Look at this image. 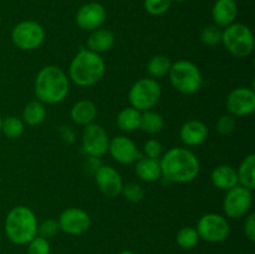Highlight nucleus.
<instances>
[{
  "label": "nucleus",
  "mask_w": 255,
  "mask_h": 254,
  "mask_svg": "<svg viewBox=\"0 0 255 254\" xmlns=\"http://www.w3.org/2000/svg\"><path fill=\"white\" fill-rule=\"evenodd\" d=\"M162 177L173 183H188L197 178L201 163L196 154L183 147L168 149L159 159Z\"/></svg>",
  "instance_id": "obj_1"
},
{
  "label": "nucleus",
  "mask_w": 255,
  "mask_h": 254,
  "mask_svg": "<svg viewBox=\"0 0 255 254\" xmlns=\"http://www.w3.org/2000/svg\"><path fill=\"white\" fill-rule=\"evenodd\" d=\"M70 91L69 76L55 65L44 66L35 79V95L42 104L55 105L64 101Z\"/></svg>",
  "instance_id": "obj_2"
},
{
  "label": "nucleus",
  "mask_w": 255,
  "mask_h": 254,
  "mask_svg": "<svg viewBox=\"0 0 255 254\" xmlns=\"http://www.w3.org/2000/svg\"><path fill=\"white\" fill-rule=\"evenodd\" d=\"M106 65L101 55L89 49H80L71 60L69 77L77 86L89 87L96 85L104 77Z\"/></svg>",
  "instance_id": "obj_3"
},
{
  "label": "nucleus",
  "mask_w": 255,
  "mask_h": 254,
  "mask_svg": "<svg viewBox=\"0 0 255 254\" xmlns=\"http://www.w3.org/2000/svg\"><path fill=\"white\" fill-rule=\"evenodd\" d=\"M37 218L26 206H16L10 209L5 218V234L11 243L24 246L37 236Z\"/></svg>",
  "instance_id": "obj_4"
},
{
  "label": "nucleus",
  "mask_w": 255,
  "mask_h": 254,
  "mask_svg": "<svg viewBox=\"0 0 255 254\" xmlns=\"http://www.w3.org/2000/svg\"><path fill=\"white\" fill-rule=\"evenodd\" d=\"M168 75L172 86L184 95L196 94L203 84L201 70L196 64L188 60H178L172 62Z\"/></svg>",
  "instance_id": "obj_5"
},
{
  "label": "nucleus",
  "mask_w": 255,
  "mask_h": 254,
  "mask_svg": "<svg viewBox=\"0 0 255 254\" xmlns=\"http://www.w3.org/2000/svg\"><path fill=\"white\" fill-rule=\"evenodd\" d=\"M222 42L233 56L239 59L251 56L254 51L253 32L247 25L241 22H233L224 27L222 32Z\"/></svg>",
  "instance_id": "obj_6"
},
{
  "label": "nucleus",
  "mask_w": 255,
  "mask_h": 254,
  "mask_svg": "<svg viewBox=\"0 0 255 254\" xmlns=\"http://www.w3.org/2000/svg\"><path fill=\"white\" fill-rule=\"evenodd\" d=\"M161 94V86L156 81V79H152V77L139 79L129 89V105L141 112L148 111L158 104Z\"/></svg>",
  "instance_id": "obj_7"
},
{
  "label": "nucleus",
  "mask_w": 255,
  "mask_h": 254,
  "mask_svg": "<svg viewBox=\"0 0 255 254\" xmlns=\"http://www.w3.org/2000/svg\"><path fill=\"white\" fill-rule=\"evenodd\" d=\"M45 39L44 27L36 21L26 20L14 26L11 31L12 44L20 50L31 51L41 46Z\"/></svg>",
  "instance_id": "obj_8"
},
{
  "label": "nucleus",
  "mask_w": 255,
  "mask_h": 254,
  "mask_svg": "<svg viewBox=\"0 0 255 254\" xmlns=\"http://www.w3.org/2000/svg\"><path fill=\"white\" fill-rule=\"evenodd\" d=\"M199 238L209 243H219L228 238L231 227L226 217L218 213H207L197 223Z\"/></svg>",
  "instance_id": "obj_9"
},
{
  "label": "nucleus",
  "mask_w": 255,
  "mask_h": 254,
  "mask_svg": "<svg viewBox=\"0 0 255 254\" xmlns=\"http://www.w3.org/2000/svg\"><path fill=\"white\" fill-rule=\"evenodd\" d=\"M252 207V191L242 186H236L227 191L223 199L224 213L229 218H242L248 214Z\"/></svg>",
  "instance_id": "obj_10"
},
{
  "label": "nucleus",
  "mask_w": 255,
  "mask_h": 254,
  "mask_svg": "<svg viewBox=\"0 0 255 254\" xmlns=\"http://www.w3.org/2000/svg\"><path fill=\"white\" fill-rule=\"evenodd\" d=\"M110 139L106 131L97 124L85 126L82 131V149L89 157H102L109 151Z\"/></svg>",
  "instance_id": "obj_11"
},
{
  "label": "nucleus",
  "mask_w": 255,
  "mask_h": 254,
  "mask_svg": "<svg viewBox=\"0 0 255 254\" xmlns=\"http://www.w3.org/2000/svg\"><path fill=\"white\" fill-rule=\"evenodd\" d=\"M57 223L60 231L65 232L69 236H81L89 231L91 226V218L84 209L70 207L60 214Z\"/></svg>",
  "instance_id": "obj_12"
},
{
  "label": "nucleus",
  "mask_w": 255,
  "mask_h": 254,
  "mask_svg": "<svg viewBox=\"0 0 255 254\" xmlns=\"http://www.w3.org/2000/svg\"><path fill=\"white\" fill-rule=\"evenodd\" d=\"M227 110L234 117L249 116L255 111V92L249 87L232 90L226 100Z\"/></svg>",
  "instance_id": "obj_13"
},
{
  "label": "nucleus",
  "mask_w": 255,
  "mask_h": 254,
  "mask_svg": "<svg viewBox=\"0 0 255 254\" xmlns=\"http://www.w3.org/2000/svg\"><path fill=\"white\" fill-rule=\"evenodd\" d=\"M94 176L97 188L100 189L102 194L110 197V198H115V197H119L121 194L124 182H122L120 173L114 167L102 164L95 172Z\"/></svg>",
  "instance_id": "obj_14"
},
{
  "label": "nucleus",
  "mask_w": 255,
  "mask_h": 254,
  "mask_svg": "<svg viewBox=\"0 0 255 254\" xmlns=\"http://www.w3.org/2000/svg\"><path fill=\"white\" fill-rule=\"evenodd\" d=\"M112 158L121 164H131L142 157L136 143L129 137L116 136L110 141L109 151Z\"/></svg>",
  "instance_id": "obj_15"
},
{
  "label": "nucleus",
  "mask_w": 255,
  "mask_h": 254,
  "mask_svg": "<svg viewBox=\"0 0 255 254\" xmlns=\"http://www.w3.org/2000/svg\"><path fill=\"white\" fill-rule=\"evenodd\" d=\"M105 21H106V9L99 2H87L82 5L76 14L77 26L86 31L100 29Z\"/></svg>",
  "instance_id": "obj_16"
},
{
  "label": "nucleus",
  "mask_w": 255,
  "mask_h": 254,
  "mask_svg": "<svg viewBox=\"0 0 255 254\" xmlns=\"http://www.w3.org/2000/svg\"><path fill=\"white\" fill-rule=\"evenodd\" d=\"M181 141L186 146L196 147L203 143L208 137V127L199 120H189L179 129Z\"/></svg>",
  "instance_id": "obj_17"
},
{
  "label": "nucleus",
  "mask_w": 255,
  "mask_h": 254,
  "mask_svg": "<svg viewBox=\"0 0 255 254\" xmlns=\"http://www.w3.org/2000/svg\"><path fill=\"white\" fill-rule=\"evenodd\" d=\"M238 15V5L236 0H217L212 9V17L214 25L227 27L233 24Z\"/></svg>",
  "instance_id": "obj_18"
},
{
  "label": "nucleus",
  "mask_w": 255,
  "mask_h": 254,
  "mask_svg": "<svg viewBox=\"0 0 255 254\" xmlns=\"http://www.w3.org/2000/svg\"><path fill=\"white\" fill-rule=\"evenodd\" d=\"M211 182L216 188L221 191H229L233 187L238 186L237 171L228 164H219L212 169Z\"/></svg>",
  "instance_id": "obj_19"
},
{
  "label": "nucleus",
  "mask_w": 255,
  "mask_h": 254,
  "mask_svg": "<svg viewBox=\"0 0 255 254\" xmlns=\"http://www.w3.org/2000/svg\"><path fill=\"white\" fill-rule=\"evenodd\" d=\"M87 49L96 54H102L112 49L115 45V35L109 29H96L87 37Z\"/></svg>",
  "instance_id": "obj_20"
},
{
  "label": "nucleus",
  "mask_w": 255,
  "mask_h": 254,
  "mask_svg": "<svg viewBox=\"0 0 255 254\" xmlns=\"http://www.w3.org/2000/svg\"><path fill=\"white\" fill-rule=\"evenodd\" d=\"M70 116L76 125L87 126L90 124H94L97 116V107L90 100H80L72 106Z\"/></svg>",
  "instance_id": "obj_21"
},
{
  "label": "nucleus",
  "mask_w": 255,
  "mask_h": 254,
  "mask_svg": "<svg viewBox=\"0 0 255 254\" xmlns=\"http://www.w3.org/2000/svg\"><path fill=\"white\" fill-rule=\"evenodd\" d=\"M134 171L137 177L144 182H156L162 177L159 159L148 158L146 156H142L141 158L137 159Z\"/></svg>",
  "instance_id": "obj_22"
},
{
  "label": "nucleus",
  "mask_w": 255,
  "mask_h": 254,
  "mask_svg": "<svg viewBox=\"0 0 255 254\" xmlns=\"http://www.w3.org/2000/svg\"><path fill=\"white\" fill-rule=\"evenodd\" d=\"M141 116L142 112L133 107H125L119 112L116 117V124L120 127V129L125 132H133L136 129H139L141 125Z\"/></svg>",
  "instance_id": "obj_23"
},
{
  "label": "nucleus",
  "mask_w": 255,
  "mask_h": 254,
  "mask_svg": "<svg viewBox=\"0 0 255 254\" xmlns=\"http://www.w3.org/2000/svg\"><path fill=\"white\" fill-rule=\"evenodd\" d=\"M238 184L253 191L255 187V154L251 153L242 161L238 171Z\"/></svg>",
  "instance_id": "obj_24"
},
{
  "label": "nucleus",
  "mask_w": 255,
  "mask_h": 254,
  "mask_svg": "<svg viewBox=\"0 0 255 254\" xmlns=\"http://www.w3.org/2000/svg\"><path fill=\"white\" fill-rule=\"evenodd\" d=\"M45 117H46L45 104L40 102L39 100L30 101L29 104L25 105L24 110H22V121L29 126H37V125L42 124Z\"/></svg>",
  "instance_id": "obj_25"
},
{
  "label": "nucleus",
  "mask_w": 255,
  "mask_h": 254,
  "mask_svg": "<svg viewBox=\"0 0 255 254\" xmlns=\"http://www.w3.org/2000/svg\"><path fill=\"white\" fill-rule=\"evenodd\" d=\"M172 61L166 55H154L147 61L146 69L152 79H161V77L168 75L171 70Z\"/></svg>",
  "instance_id": "obj_26"
},
{
  "label": "nucleus",
  "mask_w": 255,
  "mask_h": 254,
  "mask_svg": "<svg viewBox=\"0 0 255 254\" xmlns=\"http://www.w3.org/2000/svg\"><path fill=\"white\" fill-rule=\"evenodd\" d=\"M164 127V120L161 114L153 111V110H148V111L142 112L141 116V125H139V129L147 132L149 134H156L163 129Z\"/></svg>",
  "instance_id": "obj_27"
},
{
  "label": "nucleus",
  "mask_w": 255,
  "mask_h": 254,
  "mask_svg": "<svg viewBox=\"0 0 255 254\" xmlns=\"http://www.w3.org/2000/svg\"><path fill=\"white\" fill-rule=\"evenodd\" d=\"M25 124L16 116H7L1 120V132L9 138H19L24 133Z\"/></svg>",
  "instance_id": "obj_28"
},
{
  "label": "nucleus",
  "mask_w": 255,
  "mask_h": 254,
  "mask_svg": "<svg viewBox=\"0 0 255 254\" xmlns=\"http://www.w3.org/2000/svg\"><path fill=\"white\" fill-rule=\"evenodd\" d=\"M198 232L193 227H183L178 231L176 236L177 244L183 249H192L198 244L199 242Z\"/></svg>",
  "instance_id": "obj_29"
},
{
  "label": "nucleus",
  "mask_w": 255,
  "mask_h": 254,
  "mask_svg": "<svg viewBox=\"0 0 255 254\" xmlns=\"http://www.w3.org/2000/svg\"><path fill=\"white\" fill-rule=\"evenodd\" d=\"M222 32L223 30H221V27L217 25H208L201 32L202 42L209 47L217 46L222 42Z\"/></svg>",
  "instance_id": "obj_30"
},
{
  "label": "nucleus",
  "mask_w": 255,
  "mask_h": 254,
  "mask_svg": "<svg viewBox=\"0 0 255 254\" xmlns=\"http://www.w3.org/2000/svg\"><path fill=\"white\" fill-rule=\"evenodd\" d=\"M121 194L129 202H133V203H137V202H141L144 197V188L138 183H127L124 184L122 187Z\"/></svg>",
  "instance_id": "obj_31"
},
{
  "label": "nucleus",
  "mask_w": 255,
  "mask_h": 254,
  "mask_svg": "<svg viewBox=\"0 0 255 254\" xmlns=\"http://www.w3.org/2000/svg\"><path fill=\"white\" fill-rule=\"evenodd\" d=\"M143 5L148 14L158 16L168 11L172 5V0H144Z\"/></svg>",
  "instance_id": "obj_32"
},
{
  "label": "nucleus",
  "mask_w": 255,
  "mask_h": 254,
  "mask_svg": "<svg viewBox=\"0 0 255 254\" xmlns=\"http://www.w3.org/2000/svg\"><path fill=\"white\" fill-rule=\"evenodd\" d=\"M51 247L44 237L36 236L27 243V254H50Z\"/></svg>",
  "instance_id": "obj_33"
},
{
  "label": "nucleus",
  "mask_w": 255,
  "mask_h": 254,
  "mask_svg": "<svg viewBox=\"0 0 255 254\" xmlns=\"http://www.w3.org/2000/svg\"><path fill=\"white\" fill-rule=\"evenodd\" d=\"M60 231L59 223H57L56 219H45L41 223L37 226V236L44 237V238L49 239L52 238V237L56 236Z\"/></svg>",
  "instance_id": "obj_34"
},
{
  "label": "nucleus",
  "mask_w": 255,
  "mask_h": 254,
  "mask_svg": "<svg viewBox=\"0 0 255 254\" xmlns=\"http://www.w3.org/2000/svg\"><path fill=\"white\" fill-rule=\"evenodd\" d=\"M236 119L232 115H223V116L219 117L217 120V131L219 132L223 136H228V134L233 133L234 129H236Z\"/></svg>",
  "instance_id": "obj_35"
},
{
  "label": "nucleus",
  "mask_w": 255,
  "mask_h": 254,
  "mask_svg": "<svg viewBox=\"0 0 255 254\" xmlns=\"http://www.w3.org/2000/svg\"><path fill=\"white\" fill-rule=\"evenodd\" d=\"M162 144L161 142L157 141L154 138H149L144 142L143 146V152L146 154V157L148 158H154L159 159V157L162 156Z\"/></svg>",
  "instance_id": "obj_36"
},
{
  "label": "nucleus",
  "mask_w": 255,
  "mask_h": 254,
  "mask_svg": "<svg viewBox=\"0 0 255 254\" xmlns=\"http://www.w3.org/2000/svg\"><path fill=\"white\" fill-rule=\"evenodd\" d=\"M244 233L251 242H255V214L251 213L247 216L244 222Z\"/></svg>",
  "instance_id": "obj_37"
},
{
  "label": "nucleus",
  "mask_w": 255,
  "mask_h": 254,
  "mask_svg": "<svg viewBox=\"0 0 255 254\" xmlns=\"http://www.w3.org/2000/svg\"><path fill=\"white\" fill-rule=\"evenodd\" d=\"M60 137H61L62 141L67 144H71L75 142V133L74 129L70 126H61V128L59 129Z\"/></svg>",
  "instance_id": "obj_38"
},
{
  "label": "nucleus",
  "mask_w": 255,
  "mask_h": 254,
  "mask_svg": "<svg viewBox=\"0 0 255 254\" xmlns=\"http://www.w3.org/2000/svg\"><path fill=\"white\" fill-rule=\"evenodd\" d=\"M100 166H102V163L99 157H90L86 161V168L89 169V172H92V173H95L100 168Z\"/></svg>",
  "instance_id": "obj_39"
},
{
  "label": "nucleus",
  "mask_w": 255,
  "mask_h": 254,
  "mask_svg": "<svg viewBox=\"0 0 255 254\" xmlns=\"http://www.w3.org/2000/svg\"><path fill=\"white\" fill-rule=\"evenodd\" d=\"M120 254H136V253H134V252H132V251H122Z\"/></svg>",
  "instance_id": "obj_40"
},
{
  "label": "nucleus",
  "mask_w": 255,
  "mask_h": 254,
  "mask_svg": "<svg viewBox=\"0 0 255 254\" xmlns=\"http://www.w3.org/2000/svg\"><path fill=\"white\" fill-rule=\"evenodd\" d=\"M172 1H177V2H182V1H186V0H172Z\"/></svg>",
  "instance_id": "obj_41"
},
{
  "label": "nucleus",
  "mask_w": 255,
  "mask_h": 254,
  "mask_svg": "<svg viewBox=\"0 0 255 254\" xmlns=\"http://www.w3.org/2000/svg\"><path fill=\"white\" fill-rule=\"evenodd\" d=\"M0 133H1V117H0Z\"/></svg>",
  "instance_id": "obj_42"
},
{
  "label": "nucleus",
  "mask_w": 255,
  "mask_h": 254,
  "mask_svg": "<svg viewBox=\"0 0 255 254\" xmlns=\"http://www.w3.org/2000/svg\"><path fill=\"white\" fill-rule=\"evenodd\" d=\"M0 20H1V17H0Z\"/></svg>",
  "instance_id": "obj_43"
}]
</instances>
